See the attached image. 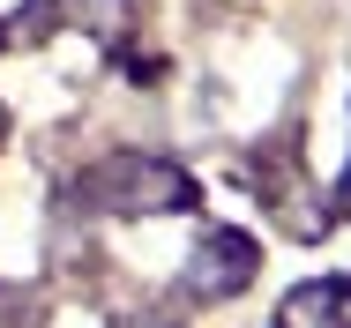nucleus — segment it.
Returning a JSON list of instances; mask_svg holds the SVG:
<instances>
[{"instance_id": "4", "label": "nucleus", "mask_w": 351, "mask_h": 328, "mask_svg": "<svg viewBox=\"0 0 351 328\" xmlns=\"http://www.w3.org/2000/svg\"><path fill=\"white\" fill-rule=\"evenodd\" d=\"M337 209H344V216H351V179H344V194H337Z\"/></svg>"}, {"instance_id": "1", "label": "nucleus", "mask_w": 351, "mask_h": 328, "mask_svg": "<svg viewBox=\"0 0 351 328\" xmlns=\"http://www.w3.org/2000/svg\"><path fill=\"white\" fill-rule=\"evenodd\" d=\"M82 201H97V209H180V201H195V187H187V172H172V164L128 157V164H105Z\"/></svg>"}, {"instance_id": "2", "label": "nucleus", "mask_w": 351, "mask_h": 328, "mask_svg": "<svg viewBox=\"0 0 351 328\" xmlns=\"http://www.w3.org/2000/svg\"><path fill=\"white\" fill-rule=\"evenodd\" d=\"M247 276H254V239L217 231L210 247H202V262L187 268V291H195V299H224V291H239Z\"/></svg>"}, {"instance_id": "3", "label": "nucleus", "mask_w": 351, "mask_h": 328, "mask_svg": "<svg viewBox=\"0 0 351 328\" xmlns=\"http://www.w3.org/2000/svg\"><path fill=\"white\" fill-rule=\"evenodd\" d=\"M277 328H351V276H329V283L291 291Z\"/></svg>"}]
</instances>
